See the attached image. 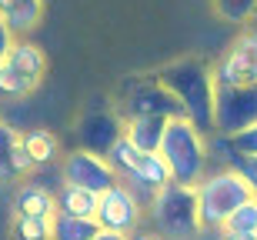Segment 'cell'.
<instances>
[{
    "mask_svg": "<svg viewBox=\"0 0 257 240\" xmlns=\"http://www.w3.org/2000/svg\"><path fill=\"white\" fill-rule=\"evenodd\" d=\"M57 210L70 213V217H94L97 213V193L87 187H74V183H60L57 187Z\"/></svg>",
    "mask_w": 257,
    "mask_h": 240,
    "instance_id": "e0dca14e",
    "label": "cell"
},
{
    "mask_svg": "<svg viewBox=\"0 0 257 240\" xmlns=\"http://www.w3.org/2000/svg\"><path fill=\"white\" fill-rule=\"evenodd\" d=\"M34 170H37L34 157L24 150V144H17V150H14V173H17V180H20V177H30Z\"/></svg>",
    "mask_w": 257,
    "mask_h": 240,
    "instance_id": "83f0119b",
    "label": "cell"
},
{
    "mask_svg": "<svg viewBox=\"0 0 257 240\" xmlns=\"http://www.w3.org/2000/svg\"><path fill=\"white\" fill-rule=\"evenodd\" d=\"M164 127H167V117H127L124 120V137L137 150L151 154V150H161Z\"/></svg>",
    "mask_w": 257,
    "mask_h": 240,
    "instance_id": "4fadbf2b",
    "label": "cell"
},
{
    "mask_svg": "<svg viewBox=\"0 0 257 240\" xmlns=\"http://www.w3.org/2000/svg\"><path fill=\"white\" fill-rule=\"evenodd\" d=\"M161 157L171 167V180L177 183H197L210 170L207 163V134L187 120V117H171L164 127Z\"/></svg>",
    "mask_w": 257,
    "mask_h": 240,
    "instance_id": "7a4b0ae2",
    "label": "cell"
},
{
    "mask_svg": "<svg viewBox=\"0 0 257 240\" xmlns=\"http://www.w3.org/2000/svg\"><path fill=\"white\" fill-rule=\"evenodd\" d=\"M44 0H0V20L14 30V37H24L40 24Z\"/></svg>",
    "mask_w": 257,
    "mask_h": 240,
    "instance_id": "7c38bea8",
    "label": "cell"
},
{
    "mask_svg": "<svg viewBox=\"0 0 257 240\" xmlns=\"http://www.w3.org/2000/svg\"><path fill=\"white\" fill-rule=\"evenodd\" d=\"M120 120L127 117H184L181 100L167 90L157 77H134L120 87V104H117Z\"/></svg>",
    "mask_w": 257,
    "mask_h": 240,
    "instance_id": "5b68a950",
    "label": "cell"
},
{
    "mask_svg": "<svg viewBox=\"0 0 257 240\" xmlns=\"http://www.w3.org/2000/svg\"><path fill=\"white\" fill-rule=\"evenodd\" d=\"M210 70H214L217 87L257 84V30H244Z\"/></svg>",
    "mask_w": 257,
    "mask_h": 240,
    "instance_id": "ba28073f",
    "label": "cell"
},
{
    "mask_svg": "<svg viewBox=\"0 0 257 240\" xmlns=\"http://www.w3.org/2000/svg\"><path fill=\"white\" fill-rule=\"evenodd\" d=\"M210 7L227 24H247L257 17V0H210Z\"/></svg>",
    "mask_w": 257,
    "mask_h": 240,
    "instance_id": "603a6c76",
    "label": "cell"
},
{
    "mask_svg": "<svg viewBox=\"0 0 257 240\" xmlns=\"http://www.w3.org/2000/svg\"><path fill=\"white\" fill-rule=\"evenodd\" d=\"M141 217H144V203L124 180H117L114 187L97 193V213H94L97 227L117 230V233H131L141 227Z\"/></svg>",
    "mask_w": 257,
    "mask_h": 240,
    "instance_id": "8992f818",
    "label": "cell"
},
{
    "mask_svg": "<svg viewBox=\"0 0 257 240\" xmlns=\"http://www.w3.org/2000/svg\"><path fill=\"white\" fill-rule=\"evenodd\" d=\"M120 134H124V120H120V114L107 110V107H90V110L80 117V124H77V140H80V147H84V150H94V154H107L110 144H114Z\"/></svg>",
    "mask_w": 257,
    "mask_h": 240,
    "instance_id": "30bf717a",
    "label": "cell"
},
{
    "mask_svg": "<svg viewBox=\"0 0 257 240\" xmlns=\"http://www.w3.org/2000/svg\"><path fill=\"white\" fill-rule=\"evenodd\" d=\"M14 213H37V217H54L57 213V197L44 183H24L14 197Z\"/></svg>",
    "mask_w": 257,
    "mask_h": 240,
    "instance_id": "9a60e30c",
    "label": "cell"
},
{
    "mask_svg": "<svg viewBox=\"0 0 257 240\" xmlns=\"http://www.w3.org/2000/svg\"><path fill=\"white\" fill-rule=\"evenodd\" d=\"M127 240H164L157 230H131L127 233Z\"/></svg>",
    "mask_w": 257,
    "mask_h": 240,
    "instance_id": "4dcf8cb0",
    "label": "cell"
},
{
    "mask_svg": "<svg viewBox=\"0 0 257 240\" xmlns=\"http://www.w3.org/2000/svg\"><path fill=\"white\" fill-rule=\"evenodd\" d=\"M90 240H127V233H117V230H104V227H100V230L94 233V237Z\"/></svg>",
    "mask_w": 257,
    "mask_h": 240,
    "instance_id": "1f68e13d",
    "label": "cell"
},
{
    "mask_svg": "<svg viewBox=\"0 0 257 240\" xmlns=\"http://www.w3.org/2000/svg\"><path fill=\"white\" fill-rule=\"evenodd\" d=\"M197 190V217H200V230H220L227 223L230 210H237L244 200H250L254 193L244 183L237 170L230 167H217V170H207L194 183Z\"/></svg>",
    "mask_w": 257,
    "mask_h": 240,
    "instance_id": "277c9868",
    "label": "cell"
},
{
    "mask_svg": "<svg viewBox=\"0 0 257 240\" xmlns=\"http://www.w3.org/2000/svg\"><path fill=\"white\" fill-rule=\"evenodd\" d=\"M154 77L181 100L184 117L197 130L214 134V90H217V84H214V70L204 60H194V57L174 60L164 70H157Z\"/></svg>",
    "mask_w": 257,
    "mask_h": 240,
    "instance_id": "6da1fadb",
    "label": "cell"
},
{
    "mask_svg": "<svg viewBox=\"0 0 257 240\" xmlns=\"http://www.w3.org/2000/svg\"><path fill=\"white\" fill-rule=\"evenodd\" d=\"M34 80L20 77L7 60H0V100H24L27 94H34Z\"/></svg>",
    "mask_w": 257,
    "mask_h": 240,
    "instance_id": "44dd1931",
    "label": "cell"
},
{
    "mask_svg": "<svg viewBox=\"0 0 257 240\" xmlns=\"http://www.w3.org/2000/svg\"><path fill=\"white\" fill-rule=\"evenodd\" d=\"M120 180L141 197V203H147L154 197V190H161L164 183H171V167L161 157V150H151V154H141L137 167L127 177H120Z\"/></svg>",
    "mask_w": 257,
    "mask_h": 240,
    "instance_id": "8fae6325",
    "label": "cell"
},
{
    "mask_svg": "<svg viewBox=\"0 0 257 240\" xmlns=\"http://www.w3.org/2000/svg\"><path fill=\"white\" fill-rule=\"evenodd\" d=\"M20 144V130L10 124H0V183L4 180H17L14 173V150Z\"/></svg>",
    "mask_w": 257,
    "mask_h": 240,
    "instance_id": "cb8c5ba5",
    "label": "cell"
},
{
    "mask_svg": "<svg viewBox=\"0 0 257 240\" xmlns=\"http://www.w3.org/2000/svg\"><path fill=\"white\" fill-rule=\"evenodd\" d=\"M7 64L17 70L20 77L34 80V84H40L44 70H47L44 50H40L37 44H30V40H14V47H10V54H7Z\"/></svg>",
    "mask_w": 257,
    "mask_h": 240,
    "instance_id": "5bb4252c",
    "label": "cell"
},
{
    "mask_svg": "<svg viewBox=\"0 0 257 240\" xmlns=\"http://www.w3.org/2000/svg\"><path fill=\"white\" fill-rule=\"evenodd\" d=\"M154 230L164 240H194L200 233V217H197V190L191 183H164L161 190H154L147 200Z\"/></svg>",
    "mask_w": 257,
    "mask_h": 240,
    "instance_id": "3957f363",
    "label": "cell"
},
{
    "mask_svg": "<svg viewBox=\"0 0 257 240\" xmlns=\"http://www.w3.org/2000/svg\"><path fill=\"white\" fill-rule=\"evenodd\" d=\"M240 150L234 147V137L230 134H220V130H214V134H207V163H214V167H237L240 160Z\"/></svg>",
    "mask_w": 257,
    "mask_h": 240,
    "instance_id": "ffe728a7",
    "label": "cell"
},
{
    "mask_svg": "<svg viewBox=\"0 0 257 240\" xmlns=\"http://www.w3.org/2000/svg\"><path fill=\"white\" fill-rule=\"evenodd\" d=\"M20 144H24V150L34 157L37 170H40V167H50V163L60 157V140L50 134V130H44V127L24 130V134H20Z\"/></svg>",
    "mask_w": 257,
    "mask_h": 240,
    "instance_id": "2e32d148",
    "label": "cell"
},
{
    "mask_svg": "<svg viewBox=\"0 0 257 240\" xmlns=\"http://www.w3.org/2000/svg\"><path fill=\"white\" fill-rule=\"evenodd\" d=\"M220 240H257V233H247V230H227V227H224Z\"/></svg>",
    "mask_w": 257,
    "mask_h": 240,
    "instance_id": "f546056e",
    "label": "cell"
},
{
    "mask_svg": "<svg viewBox=\"0 0 257 240\" xmlns=\"http://www.w3.org/2000/svg\"><path fill=\"white\" fill-rule=\"evenodd\" d=\"M10 237H14V240H54V217H37V213H14Z\"/></svg>",
    "mask_w": 257,
    "mask_h": 240,
    "instance_id": "ac0fdd59",
    "label": "cell"
},
{
    "mask_svg": "<svg viewBox=\"0 0 257 240\" xmlns=\"http://www.w3.org/2000/svg\"><path fill=\"white\" fill-rule=\"evenodd\" d=\"M227 230H247V233H257V197H250V200H244L237 207V210H230L227 223H224ZM220 227V230H224Z\"/></svg>",
    "mask_w": 257,
    "mask_h": 240,
    "instance_id": "d4e9b609",
    "label": "cell"
},
{
    "mask_svg": "<svg viewBox=\"0 0 257 240\" xmlns=\"http://www.w3.org/2000/svg\"><path fill=\"white\" fill-rule=\"evenodd\" d=\"M100 230L94 217H70V213H54V240H90Z\"/></svg>",
    "mask_w": 257,
    "mask_h": 240,
    "instance_id": "d6986e66",
    "label": "cell"
},
{
    "mask_svg": "<svg viewBox=\"0 0 257 240\" xmlns=\"http://www.w3.org/2000/svg\"><path fill=\"white\" fill-rule=\"evenodd\" d=\"M234 137V147H237L244 157H257V120L247 127H240L237 134H230Z\"/></svg>",
    "mask_w": 257,
    "mask_h": 240,
    "instance_id": "484cf974",
    "label": "cell"
},
{
    "mask_svg": "<svg viewBox=\"0 0 257 240\" xmlns=\"http://www.w3.org/2000/svg\"><path fill=\"white\" fill-rule=\"evenodd\" d=\"M60 180L74 183V187H87V190H94V193H104L120 177H117V170L110 167V160L104 154H94V150H84L80 147V150L64 157V163H60Z\"/></svg>",
    "mask_w": 257,
    "mask_h": 240,
    "instance_id": "9c48e42d",
    "label": "cell"
},
{
    "mask_svg": "<svg viewBox=\"0 0 257 240\" xmlns=\"http://www.w3.org/2000/svg\"><path fill=\"white\" fill-rule=\"evenodd\" d=\"M141 154L144 150H137V147L131 144V140H127L124 134L117 137L114 144H110V150H107V160H110V167H114L117 170V177H127V173L134 170V167H137V160H141Z\"/></svg>",
    "mask_w": 257,
    "mask_h": 240,
    "instance_id": "7402d4cb",
    "label": "cell"
},
{
    "mask_svg": "<svg viewBox=\"0 0 257 240\" xmlns=\"http://www.w3.org/2000/svg\"><path fill=\"white\" fill-rule=\"evenodd\" d=\"M234 170H237L240 177H244V183H247V187H250V193L257 197V157H240Z\"/></svg>",
    "mask_w": 257,
    "mask_h": 240,
    "instance_id": "4316f807",
    "label": "cell"
},
{
    "mask_svg": "<svg viewBox=\"0 0 257 240\" xmlns=\"http://www.w3.org/2000/svg\"><path fill=\"white\" fill-rule=\"evenodd\" d=\"M257 120V84L217 87L214 90V130L237 134L240 127Z\"/></svg>",
    "mask_w": 257,
    "mask_h": 240,
    "instance_id": "52a82bcc",
    "label": "cell"
},
{
    "mask_svg": "<svg viewBox=\"0 0 257 240\" xmlns=\"http://www.w3.org/2000/svg\"><path fill=\"white\" fill-rule=\"evenodd\" d=\"M14 30L7 27V24H4V20H0V60H7V54H10V47H14Z\"/></svg>",
    "mask_w": 257,
    "mask_h": 240,
    "instance_id": "f1b7e54d",
    "label": "cell"
}]
</instances>
